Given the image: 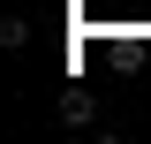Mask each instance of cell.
<instances>
[{
  "label": "cell",
  "mask_w": 151,
  "mask_h": 144,
  "mask_svg": "<svg viewBox=\"0 0 151 144\" xmlns=\"http://www.w3.org/2000/svg\"><path fill=\"white\" fill-rule=\"evenodd\" d=\"M60 121H68V129H91L98 121V99H91V91H60Z\"/></svg>",
  "instance_id": "1"
},
{
  "label": "cell",
  "mask_w": 151,
  "mask_h": 144,
  "mask_svg": "<svg viewBox=\"0 0 151 144\" xmlns=\"http://www.w3.org/2000/svg\"><path fill=\"white\" fill-rule=\"evenodd\" d=\"M0 46H8V53H23V46H30V23L8 15V23H0Z\"/></svg>",
  "instance_id": "2"
}]
</instances>
